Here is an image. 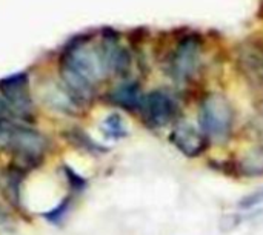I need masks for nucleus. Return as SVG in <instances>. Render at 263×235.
Masks as SVG:
<instances>
[{
	"mask_svg": "<svg viewBox=\"0 0 263 235\" xmlns=\"http://www.w3.org/2000/svg\"><path fill=\"white\" fill-rule=\"evenodd\" d=\"M59 71L68 95L74 102H88L96 86L108 75L100 45L89 40H76L68 45L59 60Z\"/></svg>",
	"mask_w": 263,
	"mask_h": 235,
	"instance_id": "obj_1",
	"label": "nucleus"
},
{
	"mask_svg": "<svg viewBox=\"0 0 263 235\" xmlns=\"http://www.w3.org/2000/svg\"><path fill=\"white\" fill-rule=\"evenodd\" d=\"M49 148L48 139L28 126L0 119V149L9 151L17 159V168L37 166Z\"/></svg>",
	"mask_w": 263,
	"mask_h": 235,
	"instance_id": "obj_2",
	"label": "nucleus"
},
{
	"mask_svg": "<svg viewBox=\"0 0 263 235\" xmlns=\"http://www.w3.org/2000/svg\"><path fill=\"white\" fill-rule=\"evenodd\" d=\"M199 120L205 135L217 140L225 139L233 126V108L223 95L210 94L200 103Z\"/></svg>",
	"mask_w": 263,
	"mask_h": 235,
	"instance_id": "obj_3",
	"label": "nucleus"
},
{
	"mask_svg": "<svg viewBox=\"0 0 263 235\" xmlns=\"http://www.w3.org/2000/svg\"><path fill=\"white\" fill-rule=\"evenodd\" d=\"M202 40L196 34L183 37L174 48L168 62V72L179 82L190 80L199 69Z\"/></svg>",
	"mask_w": 263,
	"mask_h": 235,
	"instance_id": "obj_4",
	"label": "nucleus"
},
{
	"mask_svg": "<svg viewBox=\"0 0 263 235\" xmlns=\"http://www.w3.org/2000/svg\"><path fill=\"white\" fill-rule=\"evenodd\" d=\"M0 97L8 105L12 115L22 119L32 117V99L26 72H17L0 80Z\"/></svg>",
	"mask_w": 263,
	"mask_h": 235,
	"instance_id": "obj_5",
	"label": "nucleus"
},
{
	"mask_svg": "<svg viewBox=\"0 0 263 235\" xmlns=\"http://www.w3.org/2000/svg\"><path fill=\"white\" fill-rule=\"evenodd\" d=\"M142 112L145 122L151 128H163L171 123L177 114V105L174 99L165 91H153L143 97Z\"/></svg>",
	"mask_w": 263,
	"mask_h": 235,
	"instance_id": "obj_6",
	"label": "nucleus"
},
{
	"mask_svg": "<svg viewBox=\"0 0 263 235\" xmlns=\"http://www.w3.org/2000/svg\"><path fill=\"white\" fill-rule=\"evenodd\" d=\"M170 140L185 157L190 159L202 155L206 149V135L188 123L177 125L173 129Z\"/></svg>",
	"mask_w": 263,
	"mask_h": 235,
	"instance_id": "obj_7",
	"label": "nucleus"
},
{
	"mask_svg": "<svg viewBox=\"0 0 263 235\" xmlns=\"http://www.w3.org/2000/svg\"><path fill=\"white\" fill-rule=\"evenodd\" d=\"M143 94L142 89L137 83L134 82H128L120 85L119 88H116L111 92V102L126 111H137L142 108V102H143Z\"/></svg>",
	"mask_w": 263,
	"mask_h": 235,
	"instance_id": "obj_8",
	"label": "nucleus"
},
{
	"mask_svg": "<svg viewBox=\"0 0 263 235\" xmlns=\"http://www.w3.org/2000/svg\"><path fill=\"white\" fill-rule=\"evenodd\" d=\"M237 171L245 177L263 175V149H256L243 155L237 165Z\"/></svg>",
	"mask_w": 263,
	"mask_h": 235,
	"instance_id": "obj_9",
	"label": "nucleus"
},
{
	"mask_svg": "<svg viewBox=\"0 0 263 235\" xmlns=\"http://www.w3.org/2000/svg\"><path fill=\"white\" fill-rule=\"evenodd\" d=\"M102 131L103 134L111 139V140H119V139H123L128 135V128H126V123L123 122L122 115L114 112V114H109L103 123H102Z\"/></svg>",
	"mask_w": 263,
	"mask_h": 235,
	"instance_id": "obj_10",
	"label": "nucleus"
},
{
	"mask_svg": "<svg viewBox=\"0 0 263 235\" xmlns=\"http://www.w3.org/2000/svg\"><path fill=\"white\" fill-rule=\"evenodd\" d=\"M71 205H72V199H71V195H66V197L62 199L52 209L43 212L42 217H43L48 223H51V225H55V226H57V225H62V222L66 219V216H68V212H69V209H71Z\"/></svg>",
	"mask_w": 263,
	"mask_h": 235,
	"instance_id": "obj_11",
	"label": "nucleus"
},
{
	"mask_svg": "<svg viewBox=\"0 0 263 235\" xmlns=\"http://www.w3.org/2000/svg\"><path fill=\"white\" fill-rule=\"evenodd\" d=\"M66 139L74 143L76 146L85 149V151H89V152H103L105 148H102L100 145H97L86 132H83L82 129H72L69 132H66Z\"/></svg>",
	"mask_w": 263,
	"mask_h": 235,
	"instance_id": "obj_12",
	"label": "nucleus"
},
{
	"mask_svg": "<svg viewBox=\"0 0 263 235\" xmlns=\"http://www.w3.org/2000/svg\"><path fill=\"white\" fill-rule=\"evenodd\" d=\"M263 205V188H259L250 194H247L245 197H242L239 200V208L240 209H253V208H257Z\"/></svg>",
	"mask_w": 263,
	"mask_h": 235,
	"instance_id": "obj_13",
	"label": "nucleus"
},
{
	"mask_svg": "<svg viewBox=\"0 0 263 235\" xmlns=\"http://www.w3.org/2000/svg\"><path fill=\"white\" fill-rule=\"evenodd\" d=\"M63 172H65V175L68 179V183L71 185V188H72L74 192H82L88 186V182L82 175H79L74 169H71L69 166H65L63 168Z\"/></svg>",
	"mask_w": 263,
	"mask_h": 235,
	"instance_id": "obj_14",
	"label": "nucleus"
},
{
	"mask_svg": "<svg viewBox=\"0 0 263 235\" xmlns=\"http://www.w3.org/2000/svg\"><path fill=\"white\" fill-rule=\"evenodd\" d=\"M11 115H12V114H11L8 105H6L5 100L0 97V119H8V117H11Z\"/></svg>",
	"mask_w": 263,
	"mask_h": 235,
	"instance_id": "obj_15",
	"label": "nucleus"
}]
</instances>
